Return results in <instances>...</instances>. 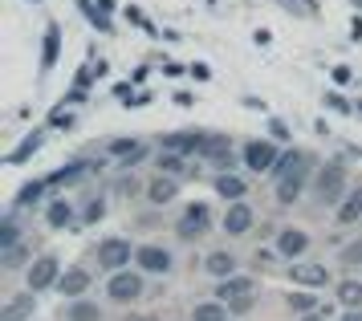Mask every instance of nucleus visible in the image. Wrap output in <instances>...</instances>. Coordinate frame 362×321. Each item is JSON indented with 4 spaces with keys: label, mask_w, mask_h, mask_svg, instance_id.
I'll use <instances>...</instances> for the list:
<instances>
[{
    "label": "nucleus",
    "mask_w": 362,
    "mask_h": 321,
    "mask_svg": "<svg viewBox=\"0 0 362 321\" xmlns=\"http://www.w3.org/2000/svg\"><path fill=\"white\" fill-rule=\"evenodd\" d=\"M86 171H94V163H90V159H74V163H66V167L49 171V175H45V183H49V192H57V187H74Z\"/></svg>",
    "instance_id": "nucleus-14"
},
{
    "label": "nucleus",
    "mask_w": 362,
    "mask_h": 321,
    "mask_svg": "<svg viewBox=\"0 0 362 321\" xmlns=\"http://www.w3.org/2000/svg\"><path fill=\"white\" fill-rule=\"evenodd\" d=\"M17 204L4 211V220H0V248H13V244H21V228H17Z\"/></svg>",
    "instance_id": "nucleus-25"
},
{
    "label": "nucleus",
    "mask_w": 362,
    "mask_h": 321,
    "mask_svg": "<svg viewBox=\"0 0 362 321\" xmlns=\"http://www.w3.org/2000/svg\"><path fill=\"white\" fill-rule=\"evenodd\" d=\"M74 122H78V118H74V114L66 110V102H62V106H57V110L49 114V127H57V130H69Z\"/></svg>",
    "instance_id": "nucleus-36"
},
{
    "label": "nucleus",
    "mask_w": 362,
    "mask_h": 321,
    "mask_svg": "<svg viewBox=\"0 0 362 321\" xmlns=\"http://www.w3.org/2000/svg\"><path fill=\"white\" fill-rule=\"evenodd\" d=\"M147 155H151V146H147V143H139V146H134V151H131V155H122V159H118V163H122V175L131 171L134 163H143V159H147Z\"/></svg>",
    "instance_id": "nucleus-34"
},
{
    "label": "nucleus",
    "mask_w": 362,
    "mask_h": 321,
    "mask_svg": "<svg viewBox=\"0 0 362 321\" xmlns=\"http://www.w3.org/2000/svg\"><path fill=\"white\" fill-rule=\"evenodd\" d=\"M25 260H29V248H25V244H13V248H4V252H0V269H4V273H13V269H21Z\"/></svg>",
    "instance_id": "nucleus-32"
},
{
    "label": "nucleus",
    "mask_w": 362,
    "mask_h": 321,
    "mask_svg": "<svg viewBox=\"0 0 362 321\" xmlns=\"http://www.w3.org/2000/svg\"><path fill=\"white\" fill-rule=\"evenodd\" d=\"M187 155H175V151H159V155H155V167H159V171H163V175H183V171H187Z\"/></svg>",
    "instance_id": "nucleus-30"
},
{
    "label": "nucleus",
    "mask_w": 362,
    "mask_h": 321,
    "mask_svg": "<svg viewBox=\"0 0 362 321\" xmlns=\"http://www.w3.org/2000/svg\"><path fill=\"white\" fill-rule=\"evenodd\" d=\"M25 281H29V289H33V293L57 289V281H62V260L53 257V252H45V257H37L33 264H29V273H25Z\"/></svg>",
    "instance_id": "nucleus-5"
},
{
    "label": "nucleus",
    "mask_w": 362,
    "mask_h": 321,
    "mask_svg": "<svg viewBox=\"0 0 362 321\" xmlns=\"http://www.w3.org/2000/svg\"><path fill=\"white\" fill-rule=\"evenodd\" d=\"M305 248H310V232H301V228H281L277 244H273V252L285 257V260H301Z\"/></svg>",
    "instance_id": "nucleus-10"
},
{
    "label": "nucleus",
    "mask_w": 362,
    "mask_h": 321,
    "mask_svg": "<svg viewBox=\"0 0 362 321\" xmlns=\"http://www.w3.org/2000/svg\"><path fill=\"white\" fill-rule=\"evenodd\" d=\"M301 321H329V313H322V309H317V313H305Z\"/></svg>",
    "instance_id": "nucleus-49"
},
{
    "label": "nucleus",
    "mask_w": 362,
    "mask_h": 321,
    "mask_svg": "<svg viewBox=\"0 0 362 321\" xmlns=\"http://www.w3.org/2000/svg\"><path fill=\"white\" fill-rule=\"evenodd\" d=\"M196 159H204V163H212L216 171H232V143L224 139V134H208L204 139V146H199V155Z\"/></svg>",
    "instance_id": "nucleus-9"
},
{
    "label": "nucleus",
    "mask_w": 362,
    "mask_h": 321,
    "mask_svg": "<svg viewBox=\"0 0 362 321\" xmlns=\"http://www.w3.org/2000/svg\"><path fill=\"white\" fill-rule=\"evenodd\" d=\"M134 257L131 240H122V236H110V240L98 244V269H106V273H118V269H127Z\"/></svg>",
    "instance_id": "nucleus-8"
},
{
    "label": "nucleus",
    "mask_w": 362,
    "mask_h": 321,
    "mask_svg": "<svg viewBox=\"0 0 362 321\" xmlns=\"http://www.w3.org/2000/svg\"><path fill=\"white\" fill-rule=\"evenodd\" d=\"M252 41H257V45H269V41H273V33H269V29H257V37H252Z\"/></svg>",
    "instance_id": "nucleus-48"
},
{
    "label": "nucleus",
    "mask_w": 362,
    "mask_h": 321,
    "mask_svg": "<svg viewBox=\"0 0 362 321\" xmlns=\"http://www.w3.org/2000/svg\"><path fill=\"white\" fill-rule=\"evenodd\" d=\"M342 321H362V309H346V317Z\"/></svg>",
    "instance_id": "nucleus-50"
},
{
    "label": "nucleus",
    "mask_w": 362,
    "mask_h": 321,
    "mask_svg": "<svg viewBox=\"0 0 362 321\" xmlns=\"http://www.w3.org/2000/svg\"><path fill=\"white\" fill-rule=\"evenodd\" d=\"M350 192V179H346V167L342 163H329L322 167L317 175H313V199L322 204V208H338Z\"/></svg>",
    "instance_id": "nucleus-2"
},
{
    "label": "nucleus",
    "mask_w": 362,
    "mask_h": 321,
    "mask_svg": "<svg viewBox=\"0 0 362 321\" xmlns=\"http://www.w3.org/2000/svg\"><path fill=\"white\" fill-rule=\"evenodd\" d=\"M66 321H102V305L86 301V297H74L66 305Z\"/></svg>",
    "instance_id": "nucleus-24"
},
{
    "label": "nucleus",
    "mask_w": 362,
    "mask_h": 321,
    "mask_svg": "<svg viewBox=\"0 0 362 321\" xmlns=\"http://www.w3.org/2000/svg\"><path fill=\"white\" fill-rule=\"evenodd\" d=\"M289 309L305 317V313H317L322 305H317V297H313V293H289Z\"/></svg>",
    "instance_id": "nucleus-33"
},
{
    "label": "nucleus",
    "mask_w": 362,
    "mask_h": 321,
    "mask_svg": "<svg viewBox=\"0 0 362 321\" xmlns=\"http://www.w3.org/2000/svg\"><path fill=\"white\" fill-rule=\"evenodd\" d=\"M338 305L342 309H362V281L358 276H350L338 285Z\"/></svg>",
    "instance_id": "nucleus-26"
},
{
    "label": "nucleus",
    "mask_w": 362,
    "mask_h": 321,
    "mask_svg": "<svg viewBox=\"0 0 362 321\" xmlns=\"http://www.w3.org/2000/svg\"><path fill=\"white\" fill-rule=\"evenodd\" d=\"M106 297H110V301H118V305H131V301H139V297H143V269H139V273H131V264H127V269L110 273V281H106Z\"/></svg>",
    "instance_id": "nucleus-4"
},
{
    "label": "nucleus",
    "mask_w": 362,
    "mask_h": 321,
    "mask_svg": "<svg viewBox=\"0 0 362 321\" xmlns=\"http://www.w3.org/2000/svg\"><path fill=\"white\" fill-rule=\"evenodd\" d=\"M350 4H354V8H358V13H362V0H350Z\"/></svg>",
    "instance_id": "nucleus-52"
},
{
    "label": "nucleus",
    "mask_w": 362,
    "mask_h": 321,
    "mask_svg": "<svg viewBox=\"0 0 362 321\" xmlns=\"http://www.w3.org/2000/svg\"><path fill=\"white\" fill-rule=\"evenodd\" d=\"M78 8H82V16H86V21H90L98 33H115V21H110L106 13H98V0H78Z\"/></svg>",
    "instance_id": "nucleus-27"
},
{
    "label": "nucleus",
    "mask_w": 362,
    "mask_h": 321,
    "mask_svg": "<svg viewBox=\"0 0 362 321\" xmlns=\"http://www.w3.org/2000/svg\"><path fill=\"white\" fill-rule=\"evenodd\" d=\"M297 159H301V151H285V155L277 159V167H273L269 175H273V179H281V175H285V171H289V167H293Z\"/></svg>",
    "instance_id": "nucleus-37"
},
{
    "label": "nucleus",
    "mask_w": 362,
    "mask_h": 321,
    "mask_svg": "<svg viewBox=\"0 0 362 321\" xmlns=\"http://www.w3.org/2000/svg\"><path fill=\"white\" fill-rule=\"evenodd\" d=\"M281 151L273 139H257V143H245V167L252 171V175H269L273 167H277Z\"/></svg>",
    "instance_id": "nucleus-6"
},
{
    "label": "nucleus",
    "mask_w": 362,
    "mask_h": 321,
    "mask_svg": "<svg viewBox=\"0 0 362 321\" xmlns=\"http://www.w3.org/2000/svg\"><path fill=\"white\" fill-rule=\"evenodd\" d=\"M98 8H102V13H110V8H115V0H98Z\"/></svg>",
    "instance_id": "nucleus-51"
},
{
    "label": "nucleus",
    "mask_w": 362,
    "mask_h": 321,
    "mask_svg": "<svg viewBox=\"0 0 362 321\" xmlns=\"http://www.w3.org/2000/svg\"><path fill=\"white\" fill-rule=\"evenodd\" d=\"M33 309H37V293H21V297H13L8 305L0 309V321H29L33 317Z\"/></svg>",
    "instance_id": "nucleus-18"
},
{
    "label": "nucleus",
    "mask_w": 362,
    "mask_h": 321,
    "mask_svg": "<svg viewBox=\"0 0 362 321\" xmlns=\"http://www.w3.org/2000/svg\"><path fill=\"white\" fill-rule=\"evenodd\" d=\"M102 216H106V199H90L86 204V224H98Z\"/></svg>",
    "instance_id": "nucleus-39"
},
{
    "label": "nucleus",
    "mask_w": 362,
    "mask_h": 321,
    "mask_svg": "<svg viewBox=\"0 0 362 321\" xmlns=\"http://www.w3.org/2000/svg\"><path fill=\"white\" fill-rule=\"evenodd\" d=\"M269 130H273V139L289 143V127H285V122H277V118H273V122H269Z\"/></svg>",
    "instance_id": "nucleus-45"
},
{
    "label": "nucleus",
    "mask_w": 362,
    "mask_h": 321,
    "mask_svg": "<svg viewBox=\"0 0 362 321\" xmlns=\"http://www.w3.org/2000/svg\"><path fill=\"white\" fill-rule=\"evenodd\" d=\"M208 228H212V208H208L204 199H192V204L183 208L180 224H175V236H180L183 244H196V240H204Z\"/></svg>",
    "instance_id": "nucleus-3"
},
{
    "label": "nucleus",
    "mask_w": 362,
    "mask_h": 321,
    "mask_svg": "<svg viewBox=\"0 0 362 321\" xmlns=\"http://www.w3.org/2000/svg\"><path fill=\"white\" fill-rule=\"evenodd\" d=\"M281 4H285V8H293L297 16H313V13H317V0H281Z\"/></svg>",
    "instance_id": "nucleus-38"
},
{
    "label": "nucleus",
    "mask_w": 362,
    "mask_h": 321,
    "mask_svg": "<svg viewBox=\"0 0 362 321\" xmlns=\"http://www.w3.org/2000/svg\"><path fill=\"white\" fill-rule=\"evenodd\" d=\"M45 224L57 228V232L69 228V224H74V204H69V199H53L49 208H45Z\"/></svg>",
    "instance_id": "nucleus-23"
},
{
    "label": "nucleus",
    "mask_w": 362,
    "mask_h": 321,
    "mask_svg": "<svg viewBox=\"0 0 362 321\" xmlns=\"http://www.w3.org/2000/svg\"><path fill=\"white\" fill-rule=\"evenodd\" d=\"M45 192H49V183H45V179H33V183H25V187L17 192V208H37Z\"/></svg>",
    "instance_id": "nucleus-29"
},
{
    "label": "nucleus",
    "mask_w": 362,
    "mask_h": 321,
    "mask_svg": "<svg viewBox=\"0 0 362 321\" xmlns=\"http://www.w3.org/2000/svg\"><path fill=\"white\" fill-rule=\"evenodd\" d=\"M326 106H329V110H338V114H354V110H358V106H350L342 94H326Z\"/></svg>",
    "instance_id": "nucleus-40"
},
{
    "label": "nucleus",
    "mask_w": 362,
    "mask_h": 321,
    "mask_svg": "<svg viewBox=\"0 0 362 321\" xmlns=\"http://www.w3.org/2000/svg\"><path fill=\"white\" fill-rule=\"evenodd\" d=\"M362 220V187H350L346 192V199L338 204V224H358Z\"/></svg>",
    "instance_id": "nucleus-22"
},
{
    "label": "nucleus",
    "mask_w": 362,
    "mask_h": 321,
    "mask_svg": "<svg viewBox=\"0 0 362 321\" xmlns=\"http://www.w3.org/2000/svg\"><path fill=\"white\" fill-rule=\"evenodd\" d=\"M122 13H127V21H134V25H139V29H143V33H151V37L159 33V29H155V25H151V21H147V16H143V8H134V4H127Z\"/></svg>",
    "instance_id": "nucleus-35"
},
{
    "label": "nucleus",
    "mask_w": 362,
    "mask_h": 321,
    "mask_svg": "<svg viewBox=\"0 0 362 321\" xmlns=\"http://www.w3.org/2000/svg\"><path fill=\"white\" fill-rule=\"evenodd\" d=\"M204 130H171L159 139V151H175V155H199V146H204Z\"/></svg>",
    "instance_id": "nucleus-11"
},
{
    "label": "nucleus",
    "mask_w": 362,
    "mask_h": 321,
    "mask_svg": "<svg viewBox=\"0 0 362 321\" xmlns=\"http://www.w3.org/2000/svg\"><path fill=\"white\" fill-rule=\"evenodd\" d=\"M313 171H317V159H313L310 151H301V159H297L293 167L277 179V204H281V208H293L297 199H301L305 183L313 179Z\"/></svg>",
    "instance_id": "nucleus-1"
},
{
    "label": "nucleus",
    "mask_w": 362,
    "mask_h": 321,
    "mask_svg": "<svg viewBox=\"0 0 362 321\" xmlns=\"http://www.w3.org/2000/svg\"><path fill=\"white\" fill-rule=\"evenodd\" d=\"M192 321H228V305L220 297H212V301H204V305L192 309Z\"/></svg>",
    "instance_id": "nucleus-28"
},
{
    "label": "nucleus",
    "mask_w": 362,
    "mask_h": 321,
    "mask_svg": "<svg viewBox=\"0 0 362 321\" xmlns=\"http://www.w3.org/2000/svg\"><path fill=\"white\" fill-rule=\"evenodd\" d=\"M57 53H62V29L45 25V37H41V74H49L57 65Z\"/></svg>",
    "instance_id": "nucleus-20"
},
{
    "label": "nucleus",
    "mask_w": 362,
    "mask_h": 321,
    "mask_svg": "<svg viewBox=\"0 0 362 321\" xmlns=\"http://www.w3.org/2000/svg\"><path fill=\"white\" fill-rule=\"evenodd\" d=\"M127 321H143V317H127Z\"/></svg>",
    "instance_id": "nucleus-53"
},
{
    "label": "nucleus",
    "mask_w": 362,
    "mask_h": 321,
    "mask_svg": "<svg viewBox=\"0 0 362 321\" xmlns=\"http://www.w3.org/2000/svg\"><path fill=\"white\" fill-rule=\"evenodd\" d=\"M90 281H94V276L86 273V269H66V273H62V281H57V293L74 301V297H82V293L90 289Z\"/></svg>",
    "instance_id": "nucleus-19"
},
{
    "label": "nucleus",
    "mask_w": 362,
    "mask_h": 321,
    "mask_svg": "<svg viewBox=\"0 0 362 321\" xmlns=\"http://www.w3.org/2000/svg\"><path fill=\"white\" fill-rule=\"evenodd\" d=\"M41 139H45L41 130H33V134H25V139H21V146L13 151V155H8V163L17 167V163H25L29 155H37V151H41Z\"/></svg>",
    "instance_id": "nucleus-31"
},
{
    "label": "nucleus",
    "mask_w": 362,
    "mask_h": 321,
    "mask_svg": "<svg viewBox=\"0 0 362 321\" xmlns=\"http://www.w3.org/2000/svg\"><path fill=\"white\" fill-rule=\"evenodd\" d=\"M329 78H334V86H350L354 74H350V65H334V74H329Z\"/></svg>",
    "instance_id": "nucleus-43"
},
{
    "label": "nucleus",
    "mask_w": 362,
    "mask_h": 321,
    "mask_svg": "<svg viewBox=\"0 0 362 321\" xmlns=\"http://www.w3.org/2000/svg\"><path fill=\"white\" fill-rule=\"evenodd\" d=\"M175 195H180V175H163V171H159V175H155V179L147 183V199L155 204V208L171 204Z\"/></svg>",
    "instance_id": "nucleus-16"
},
{
    "label": "nucleus",
    "mask_w": 362,
    "mask_h": 321,
    "mask_svg": "<svg viewBox=\"0 0 362 321\" xmlns=\"http://www.w3.org/2000/svg\"><path fill=\"white\" fill-rule=\"evenodd\" d=\"M289 281H293V285H301V289H326V285H329V273H326V264L293 260V269H289Z\"/></svg>",
    "instance_id": "nucleus-13"
},
{
    "label": "nucleus",
    "mask_w": 362,
    "mask_h": 321,
    "mask_svg": "<svg viewBox=\"0 0 362 321\" xmlns=\"http://www.w3.org/2000/svg\"><path fill=\"white\" fill-rule=\"evenodd\" d=\"M134 146H139V139H115V143H110V155L122 159V155H131Z\"/></svg>",
    "instance_id": "nucleus-41"
},
{
    "label": "nucleus",
    "mask_w": 362,
    "mask_h": 321,
    "mask_svg": "<svg viewBox=\"0 0 362 321\" xmlns=\"http://www.w3.org/2000/svg\"><path fill=\"white\" fill-rule=\"evenodd\" d=\"M232 313H248V309H252V297H245V301H232Z\"/></svg>",
    "instance_id": "nucleus-46"
},
{
    "label": "nucleus",
    "mask_w": 362,
    "mask_h": 321,
    "mask_svg": "<svg viewBox=\"0 0 362 321\" xmlns=\"http://www.w3.org/2000/svg\"><path fill=\"white\" fill-rule=\"evenodd\" d=\"M358 114H362V102H358Z\"/></svg>",
    "instance_id": "nucleus-54"
},
{
    "label": "nucleus",
    "mask_w": 362,
    "mask_h": 321,
    "mask_svg": "<svg viewBox=\"0 0 362 321\" xmlns=\"http://www.w3.org/2000/svg\"><path fill=\"white\" fill-rule=\"evenodd\" d=\"M248 192V183L236 171H216V195L220 199H228V204H236V199H245Z\"/></svg>",
    "instance_id": "nucleus-17"
},
{
    "label": "nucleus",
    "mask_w": 362,
    "mask_h": 321,
    "mask_svg": "<svg viewBox=\"0 0 362 321\" xmlns=\"http://www.w3.org/2000/svg\"><path fill=\"white\" fill-rule=\"evenodd\" d=\"M252 208H248L245 199H236V204H228V211H224V236H245L248 228H252Z\"/></svg>",
    "instance_id": "nucleus-15"
},
{
    "label": "nucleus",
    "mask_w": 362,
    "mask_h": 321,
    "mask_svg": "<svg viewBox=\"0 0 362 321\" xmlns=\"http://www.w3.org/2000/svg\"><path fill=\"white\" fill-rule=\"evenodd\" d=\"M350 37H354V41H362V16H354V21H350Z\"/></svg>",
    "instance_id": "nucleus-47"
},
{
    "label": "nucleus",
    "mask_w": 362,
    "mask_h": 321,
    "mask_svg": "<svg viewBox=\"0 0 362 321\" xmlns=\"http://www.w3.org/2000/svg\"><path fill=\"white\" fill-rule=\"evenodd\" d=\"M187 74H192L196 81H212V69H208L204 62H192V69H187Z\"/></svg>",
    "instance_id": "nucleus-44"
},
{
    "label": "nucleus",
    "mask_w": 362,
    "mask_h": 321,
    "mask_svg": "<svg viewBox=\"0 0 362 321\" xmlns=\"http://www.w3.org/2000/svg\"><path fill=\"white\" fill-rule=\"evenodd\" d=\"M252 293H257V281H252V276L232 273V276H224V281H216V297H220L224 305H232V301H245V297H252Z\"/></svg>",
    "instance_id": "nucleus-12"
},
{
    "label": "nucleus",
    "mask_w": 362,
    "mask_h": 321,
    "mask_svg": "<svg viewBox=\"0 0 362 321\" xmlns=\"http://www.w3.org/2000/svg\"><path fill=\"white\" fill-rule=\"evenodd\" d=\"M134 264L143 273H155V276H167L175 269V260H171V252H167L163 244H139L134 248Z\"/></svg>",
    "instance_id": "nucleus-7"
},
{
    "label": "nucleus",
    "mask_w": 362,
    "mask_h": 321,
    "mask_svg": "<svg viewBox=\"0 0 362 321\" xmlns=\"http://www.w3.org/2000/svg\"><path fill=\"white\" fill-rule=\"evenodd\" d=\"M342 264H362V240H354V244L342 248Z\"/></svg>",
    "instance_id": "nucleus-42"
},
{
    "label": "nucleus",
    "mask_w": 362,
    "mask_h": 321,
    "mask_svg": "<svg viewBox=\"0 0 362 321\" xmlns=\"http://www.w3.org/2000/svg\"><path fill=\"white\" fill-rule=\"evenodd\" d=\"M204 273L212 276V281H224V276L236 273V257H232V252H224V248H220V252H208V260H204Z\"/></svg>",
    "instance_id": "nucleus-21"
}]
</instances>
